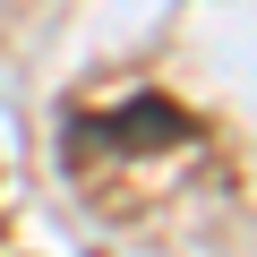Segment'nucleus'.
<instances>
[{"label":"nucleus","mask_w":257,"mask_h":257,"mask_svg":"<svg viewBox=\"0 0 257 257\" xmlns=\"http://www.w3.org/2000/svg\"><path fill=\"white\" fill-rule=\"evenodd\" d=\"M197 138V120L163 94H138V103H120V111H94L77 120V146H120V155H146V146H189Z\"/></svg>","instance_id":"nucleus-1"}]
</instances>
